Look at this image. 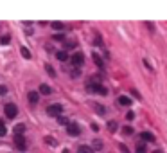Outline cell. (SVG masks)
I'll return each instance as SVG.
<instances>
[{"label":"cell","mask_w":167,"mask_h":153,"mask_svg":"<svg viewBox=\"0 0 167 153\" xmlns=\"http://www.w3.org/2000/svg\"><path fill=\"white\" fill-rule=\"evenodd\" d=\"M86 90L90 92V94H99V96H106V94H108V90L104 88L97 79L88 81V83H86Z\"/></svg>","instance_id":"obj_1"},{"label":"cell","mask_w":167,"mask_h":153,"mask_svg":"<svg viewBox=\"0 0 167 153\" xmlns=\"http://www.w3.org/2000/svg\"><path fill=\"white\" fill-rule=\"evenodd\" d=\"M61 114H63V106L61 105H50V106H47V115H52V117H59Z\"/></svg>","instance_id":"obj_2"},{"label":"cell","mask_w":167,"mask_h":153,"mask_svg":"<svg viewBox=\"0 0 167 153\" xmlns=\"http://www.w3.org/2000/svg\"><path fill=\"white\" fill-rule=\"evenodd\" d=\"M4 112H6V115H7L9 119H15V117H16V114H18V108H16L13 103H9V105H6V106H4Z\"/></svg>","instance_id":"obj_3"},{"label":"cell","mask_w":167,"mask_h":153,"mask_svg":"<svg viewBox=\"0 0 167 153\" xmlns=\"http://www.w3.org/2000/svg\"><path fill=\"white\" fill-rule=\"evenodd\" d=\"M70 61H72V65H74V67H81L83 63H85V56H83V52H76L74 56H72L70 58Z\"/></svg>","instance_id":"obj_4"},{"label":"cell","mask_w":167,"mask_h":153,"mask_svg":"<svg viewBox=\"0 0 167 153\" xmlns=\"http://www.w3.org/2000/svg\"><path fill=\"white\" fill-rule=\"evenodd\" d=\"M67 131H68V135L76 137V135H79V133H81V128H79V124H76V122H68Z\"/></svg>","instance_id":"obj_5"},{"label":"cell","mask_w":167,"mask_h":153,"mask_svg":"<svg viewBox=\"0 0 167 153\" xmlns=\"http://www.w3.org/2000/svg\"><path fill=\"white\" fill-rule=\"evenodd\" d=\"M15 144L18 146L20 151H25V148H27L25 146V137L24 135H15Z\"/></svg>","instance_id":"obj_6"},{"label":"cell","mask_w":167,"mask_h":153,"mask_svg":"<svg viewBox=\"0 0 167 153\" xmlns=\"http://www.w3.org/2000/svg\"><path fill=\"white\" fill-rule=\"evenodd\" d=\"M27 99H29V103H31V105H36V103H38V99H40V96H38V92H29V96H27Z\"/></svg>","instance_id":"obj_7"},{"label":"cell","mask_w":167,"mask_h":153,"mask_svg":"<svg viewBox=\"0 0 167 153\" xmlns=\"http://www.w3.org/2000/svg\"><path fill=\"white\" fill-rule=\"evenodd\" d=\"M40 94H43V96H50L52 94V88L49 87V85H40Z\"/></svg>","instance_id":"obj_8"},{"label":"cell","mask_w":167,"mask_h":153,"mask_svg":"<svg viewBox=\"0 0 167 153\" xmlns=\"http://www.w3.org/2000/svg\"><path fill=\"white\" fill-rule=\"evenodd\" d=\"M117 103H119V105H122V106H129V105H131V99H129V97H126V96H120V97L117 99Z\"/></svg>","instance_id":"obj_9"},{"label":"cell","mask_w":167,"mask_h":153,"mask_svg":"<svg viewBox=\"0 0 167 153\" xmlns=\"http://www.w3.org/2000/svg\"><path fill=\"white\" fill-rule=\"evenodd\" d=\"M140 137H142V140H148V142H153V140H154V135L149 133V131H142Z\"/></svg>","instance_id":"obj_10"},{"label":"cell","mask_w":167,"mask_h":153,"mask_svg":"<svg viewBox=\"0 0 167 153\" xmlns=\"http://www.w3.org/2000/svg\"><path fill=\"white\" fill-rule=\"evenodd\" d=\"M56 58H58L59 61H67V59H68L67 50H58V52H56Z\"/></svg>","instance_id":"obj_11"},{"label":"cell","mask_w":167,"mask_h":153,"mask_svg":"<svg viewBox=\"0 0 167 153\" xmlns=\"http://www.w3.org/2000/svg\"><path fill=\"white\" fill-rule=\"evenodd\" d=\"M93 61H95V65L99 67V68H104V61L101 59V56L99 54H95V52H93Z\"/></svg>","instance_id":"obj_12"},{"label":"cell","mask_w":167,"mask_h":153,"mask_svg":"<svg viewBox=\"0 0 167 153\" xmlns=\"http://www.w3.org/2000/svg\"><path fill=\"white\" fill-rule=\"evenodd\" d=\"M77 153H95L92 150V146H79V151Z\"/></svg>","instance_id":"obj_13"},{"label":"cell","mask_w":167,"mask_h":153,"mask_svg":"<svg viewBox=\"0 0 167 153\" xmlns=\"http://www.w3.org/2000/svg\"><path fill=\"white\" fill-rule=\"evenodd\" d=\"M68 122H70V121H68L67 117H63V115H59V117H58V124H63V126H68Z\"/></svg>","instance_id":"obj_14"},{"label":"cell","mask_w":167,"mask_h":153,"mask_svg":"<svg viewBox=\"0 0 167 153\" xmlns=\"http://www.w3.org/2000/svg\"><path fill=\"white\" fill-rule=\"evenodd\" d=\"M24 130H25V126H24V124L15 126V135H22V133H24Z\"/></svg>","instance_id":"obj_15"},{"label":"cell","mask_w":167,"mask_h":153,"mask_svg":"<svg viewBox=\"0 0 167 153\" xmlns=\"http://www.w3.org/2000/svg\"><path fill=\"white\" fill-rule=\"evenodd\" d=\"M95 110H97L99 115H104V114H106V108H104L102 105H95Z\"/></svg>","instance_id":"obj_16"},{"label":"cell","mask_w":167,"mask_h":153,"mask_svg":"<svg viewBox=\"0 0 167 153\" xmlns=\"http://www.w3.org/2000/svg\"><path fill=\"white\" fill-rule=\"evenodd\" d=\"M101 148H102V142H101L99 139H95V140H93V148H92V150L95 151V150H101Z\"/></svg>","instance_id":"obj_17"},{"label":"cell","mask_w":167,"mask_h":153,"mask_svg":"<svg viewBox=\"0 0 167 153\" xmlns=\"http://www.w3.org/2000/svg\"><path fill=\"white\" fill-rule=\"evenodd\" d=\"M20 50H22V56H24L25 59H29V58H31V52H29V49H27V47H22Z\"/></svg>","instance_id":"obj_18"},{"label":"cell","mask_w":167,"mask_h":153,"mask_svg":"<svg viewBox=\"0 0 167 153\" xmlns=\"http://www.w3.org/2000/svg\"><path fill=\"white\" fill-rule=\"evenodd\" d=\"M52 27H54L56 31H63V27H65V25L61 24V22H52Z\"/></svg>","instance_id":"obj_19"},{"label":"cell","mask_w":167,"mask_h":153,"mask_svg":"<svg viewBox=\"0 0 167 153\" xmlns=\"http://www.w3.org/2000/svg\"><path fill=\"white\" fill-rule=\"evenodd\" d=\"M9 42H11V38H9V36H7V34H4V36H2V38H0V43H2V45H7V43H9Z\"/></svg>","instance_id":"obj_20"},{"label":"cell","mask_w":167,"mask_h":153,"mask_svg":"<svg viewBox=\"0 0 167 153\" xmlns=\"http://www.w3.org/2000/svg\"><path fill=\"white\" fill-rule=\"evenodd\" d=\"M122 133H124V135H131V133H133V128H131V126H124V128H122Z\"/></svg>","instance_id":"obj_21"},{"label":"cell","mask_w":167,"mask_h":153,"mask_svg":"<svg viewBox=\"0 0 167 153\" xmlns=\"http://www.w3.org/2000/svg\"><path fill=\"white\" fill-rule=\"evenodd\" d=\"M45 70H47V72H49V76H52V78L56 76V72H54V68H52L50 65H45Z\"/></svg>","instance_id":"obj_22"},{"label":"cell","mask_w":167,"mask_h":153,"mask_svg":"<svg viewBox=\"0 0 167 153\" xmlns=\"http://www.w3.org/2000/svg\"><path fill=\"white\" fill-rule=\"evenodd\" d=\"M108 128H110L111 131H115V130H117V122H115V121H110V122H108Z\"/></svg>","instance_id":"obj_23"},{"label":"cell","mask_w":167,"mask_h":153,"mask_svg":"<svg viewBox=\"0 0 167 153\" xmlns=\"http://www.w3.org/2000/svg\"><path fill=\"white\" fill-rule=\"evenodd\" d=\"M54 40H56V42H65V36L59 33V34H54Z\"/></svg>","instance_id":"obj_24"},{"label":"cell","mask_w":167,"mask_h":153,"mask_svg":"<svg viewBox=\"0 0 167 153\" xmlns=\"http://www.w3.org/2000/svg\"><path fill=\"white\" fill-rule=\"evenodd\" d=\"M65 45H67V49H76V47H77V43H76V42H67Z\"/></svg>","instance_id":"obj_25"},{"label":"cell","mask_w":167,"mask_h":153,"mask_svg":"<svg viewBox=\"0 0 167 153\" xmlns=\"http://www.w3.org/2000/svg\"><path fill=\"white\" fill-rule=\"evenodd\" d=\"M6 94H7V87L0 85V96H6Z\"/></svg>","instance_id":"obj_26"},{"label":"cell","mask_w":167,"mask_h":153,"mask_svg":"<svg viewBox=\"0 0 167 153\" xmlns=\"http://www.w3.org/2000/svg\"><path fill=\"white\" fill-rule=\"evenodd\" d=\"M6 133H7V128L6 126H0V137H4Z\"/></svg>","instance_id":"obj_27"},{"label":"cell","mask_w":167,"mask_h":153,"mask_svg":"<svg viewBox=\"0 0 167 153\" xmlns=\"http://www.w3.org/2000/svg\"><path fill=\"white\" fill-rule=\"evenodd\" d=\"M137 153H145V146H144V144H140V146L137 148Z\"/></svg>","instance_id":"obj_28"},{"label":"cell","mask_w":167,"mask_h":153,"mask_svg":"<svg viewBox=\"0 0 167 153\" xmlns=\"http://www.w3.org/2000/svg\"><path fill=\"white\" fill-rule=\"evenodd\" d=\"M126 119H128V121H131V119H133V112H128V115H126Z\"/></svg>","instance_id":"obj_29"},{"label":"cell","mask_w":167,"mask_h":153,"mask_svg":"<svg viewBox=\"0 0 167 153\" xmlns=\"http://www.w3.org/2000/svg\"><path fill=\"white\" fill-rule=\"evenodd\" d=\"M120 150H122L124 153H129V151H128V148H126V146H124V144H120Z\"/></svg>","instance_id":"obj_30"},{"label":"cell","mask_w":167,"mask_h":153,"mask_svg":"<svg viewBox=\"0 0 167 153\" xmlns=\"http://www.w3.org/2000/svg\"><path fill=\"white\" fill-rule=\"evenodd\" d=\"M151 153H162V151H160V150H154V151H151Z\"/></svg>","instance_id":"obj_31"},{"label":"cell","mask_w":167,"mask_h":153,"mask_svg":"<svg viewBox=\"0 0 167 153\" xmlns=\"http://www.w3.org/2000/svg\"><path fill=\"white\" fill-rule=\"evenodd\" d=\"M0 126H4V121L2 119H0Z\"/></svg>","instance_id":"obj_32"},{"label":"cell","mask_w":167,"mask_h":153,"mask_svg":"<svg viewBox=\"0 0 167 153\" xmlns=\"http://www.w3.org/2000/svg\"><path fill=\"white\" fill-rule=\"evenodd\" d=\"M63 153H68V150H65V151H63Z\"/></svg>","instance_id":"obj_33"}]
</instances>
